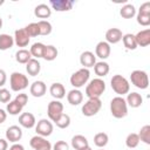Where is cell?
Masks as SVG:
<instances>
[{"mask_svg":"<svg viewBox=\"0 0 150 150\" xmlns=\"http://www.w3.org/2000/svg\"><path fill=\"white\" fill-rule=\"evenodd\" d=\"M122 41H123L124 47L127 49H129V50H134V49H136L138 47L137 43H136V39H135V35L134 34H130V33L124 34L122 36Z\"/></svg>","mask_w":150,"mask_h":150,"instance_id":"cell-27","label":"cell"},{"mask_svg":"<svg viewBox=\"0 0 150 150\" xmlns=\"http://www.w3.org/2000/svg\"><path fill=\"white\" fill-rule=\"evenodd\" d=\"M80 150H91V148L88 145V146H86V148H83V149H80Z\"/></svg>","mask_w":150,"mask_h":150,"instance_id":"cell-49","label":"cell"},{"mask_svg":"<svg viewBox=\"0 0 150 150\" xmlns=\"http://www.w3.org/2000/svg\"><path fill=\"white\" fill-rule=\"evenodd\" d=\"M49 5L56 12H67L73 8L75 2L73 0H50Z\"/></svg>","mask_w":150,"mask_h":150,"instance_id":"cell-11","label":"cell"},{"mask_svg":"<svg viewBox=\"0 0 150 150\" xmlns=\"http://www.w3.org/2000/svg\"><path fill=\"white\" fill-rule=\"evenodd\" d=\"M15 101H16L20 105L25 107V105L27 104V102H28V96H27V94H25V93L18 94V95H16V97H15Z\"/></svg>","mask_w":150,"mask_h":150,"instance_id":"cell-42","label":"cell"},{"mask_svg":"<svg viewBox=\"0 0 150 150\" xmlns=\"http://www.w3.org/2000/svg\"><path fill=\"white\" fill-rule=\"evenodd\" d=\"M105 90V83L102 79L96 77L91 80L86 87V95L88 98H100Z\"/></svg>","mask_w":150,"mask_h":150,"instance_id":"cell-1","label":"cell"},{"mask_svg":"<svg viewBox=\"0 0 150 150\" xmlns=\"http://www.w3.org/2000/svg\"><path fill=\"white\" fill-rule=\"evenodd\" d=\"M35 116L32 112H22L19 116V124L26 129H30L35 125Z\"/></svg>","mask_w":150,"mask_h":150,"instance_id":"cell-18","label":"cell"},{"mask_svg":"<svg viewBox=\"0 0 150 150\" xmlns=\"http://www.w3.org/2000/svg\"><path fill=\"white\" fill-rule=\"evenodd\" d=\"M135 14H136V9L135 6L131 4H127L120 9V15L124 19H131L132 16H135Z\"/></svg>","mask_w":150,"mask_h":150,"instance_id":"cell-32","label":"cell"},{"mask_svg":"<svg viewBox=\"0 0 150 150\" xmlns=\"http://www.w3.org/2000/svg\"><path fill=\"white\" fill-rule=\"evenodd\" d=\"M26 70H27V73H28V75H30V76H36L39 73H40V70H41V64H40V62L36 60V59H30L27 63H26Z\"/></svg>","mask_w":150,"mask_h":150,"instance_id":"cell-24","label":"cell"},{"mask_svg":"<svg viewBox=\"0 0 150 150\" xmlns=\"http://www.w3.org/2000/svg\"><path fill=\"white\" fill-rule=\"evenodd\" d=\"M138 13H143V14H150V2H144L141 5Z\"/></svg>","mask_w":150,"mask_h":150,"instance_id":"cell-44","label":"cell"},{"mask_svg":"<svg viewBox=\"0 0 150 150\" xmlns=\"http://www.w3.org/2000/svg\"><path fill=\"white\" fill-rule=\"evenodd\" d=\"M7 148H8V143H7V139L0 138V150H7Z\"/></svg>","mask_w":150,"mask_h":150,"instance_id":"cell-46","label":"cell"},{"mask_svg":"<svg viewBox=\"0 0 150 150\" xmlns=\"http://www.w3.org/2000/svg\"><path fill=\"white\" fill-rule=\"evenodd\" d=\"M53 150H69V145L64 141H57L53 145Z\"/></svg>","mask_w":150,"mask_h":150,"instance_id":"cell-43","label":"cell"},{"mask_svg":"<svg viewBox=\"0 0 150 150\" xmlns=\"http://www.w3.org/2000/svg\"><path fill=\"white\" fill-rule=\"evenodd\" d=\"M46 90H47V87L43 81H35L30 84V88H29V91L34 97H42L46 94Z\"/></svg>","mask_w":150,"mask_h":150,"instance_id":"cell-17","label":"cell"},{"mask_svg":"<svg viewBox=\"0 0 150 150\" xmlns=\"http://www.w3.org/2000/svg\"><path fill=\"white\" fill-rule=\"evenodd\" d=\"M110 84H111L112 90H114L116 94H118V96H123L124 94H128L129 90H130L129 81H128L124 76H122V75H120V74H116V75H114V76L111 77Z\"/></svg>","mask_w":150,"mask_h":150,"instance_id":"cell-3","label":"cell"},{"mask_svg":"<svg viewBox=\"0 0 150 150\" xmlns=\"http://www.w3.org/2000/svg\"><path fill=\"white\" fill-rule=\"evenodd\" d=\"M80 63L83 66V68H87V69L90 67H94L96 63V56L94 55V53L86 50L80 56Z\"/></svg>","mask_w":150,"mask_h":150,"instance_id":"cell-16","label":"cell"},{"mask_svg":"<svg viewBox=\"0 0 150 150\" xmlns=\"http://www.w3.org/2000/svg\"><path fill=\"white\" fill-rule=\"evenodd\" d=\"M122 30L118 28H109L105 32V42H108L109 45H115L118 43L122 40Z\"/></svg>","mask_w":150,"mask_h":150,"instance_id":"cell-14","label":"cell"},{"mask_svg":"<svg viewBox=\"0 0 150 150\" xmlns=\"http://www.w3.org/2000/svg\"><path fill=\"white\" fill-rule=\"evenodd\" d=\"M29 144L34 150H52L50 142L47 141L45 137L39 136V135L32 137L29 141Z\"/></svg>","mask_w":150,"mask_h":150,"instance_id":"cell-10","label":"cell"},{"mask_svg":"<svg viewBox=\"0 0 150 150\" xmlns=\"http://www.w3.org/2000/svg\"><path fill=\"white\" fill-rule=\"evenodd\" d=\"M2 4H4V0H0V6H1Z\"/></svg>","mask_w":150,"mask_h":150,"instance_id":"cell-51","label":"cell"},{"mask_svg":"<svg viewBox=\"0 0 150 150\" xmlns=\"http://www.w3.org/2000/svg\"><path fill=\"white\" fill-rule=\"evenodd\" d=\"M67 101L71 105H79L83 101V94H82V91L79 90V89H71L67 94Z\"/></svg>","mask_w":150,"mask_h":150,"instance_id":"cell-21","label":"cell"},{"mask_svg":"<svg viewBox=\"0 0 150 150\" xmlns=\"http://www.w3.org/2000/svg\"><path fill=\"white\" fill-rule=\"evenodd\" d=\"M135 39H136L137 46H139V47H146V46H149L150 45V29L139 30L135 35Z\"/></svg>","mask_w":150,"mask_h":150,"instance_id":"cell-19","label":"cell"},{"mask_svg":"<svg viewBox=\"0 0 150 150\" xmlns=\"http://www.w3.org/2000/svg\"><path fill=\"white\" fill-rule=\"evenodd\" d=\"M25 30H26V33L29 35V38H34V36L40 35V29H39L38 22H32V23L27 25V26L25 27Z\"/></svg>","mask_w":150,"mask_h":150,"instance_id":"cell-39","label":"cell"},{"mask_svg":"<svg viewBox=\"0 0 150 150\" xmlns=\"http://www.w3.org/2000/svg\"><path fill=\"white\" fill-rule=\"evenodd\" d=\"M110 52H111V48H110V45L105 41H100L96 47H95V54L97 57L102 59V60H105L109 57L110 55Z\"/></svg>","mask_w":150,"mask_h":150,"instance_id":"cell-15","label":"cell"},{"mask_svg":"<svg viewBox=\"0 0 150 150\" xmlns=\"http://www.w3.org/2000/svg\"><path fill=\"white\" fill-rule=\"evenodd\" d=\"M137 135H138V137H139V141L144 142V143L148 144V145L150 144V125H149V124L143 125Z\"/></svg>","mask_w":150,"mask_h":150,"instance_id":"cell-35","label":"cell"},{"mask_svg":"<svg viewBox=\"0 0 150 150\" xmlns=\"http://www.w3.org/2000/svg\"><path fill=\"white\" fill-rule=\"evenodd\" d=\"M49 93L55 100H61V98H63L66 96V89H64L63 84L60 83V82L53 83L50 86V88H49Z\"/></svg>","mask_w":150,"mask_h":150,"instance_id":"cell-20","label":"cell"},{"mask_svg":"<svg viewBox=\"0 0 150 150\" xmlns=\"http://www.w3.org/2000/svg\"><path fill=\"white\" fill-rule=\"evenodd\" d=\"M100 150H103V149H100Z\"/></svg>","mask_w":150,"mask_h":150,"instance_id":"cell-52","label":"cell"},{"mask_svg":"<svg viewBox=\"0 0 150 150\" xmlns=\"http://www.w3.org/2000/svg\"><path fill=\"white\" fill-rule=\"evenodd\" d=\"M131 83L138 89H146L149 86V77L144 70H134L130 74Z\"/></svg>","mask_w":150,"mask_h":150,"instance_id":"cell-6","label":"cell"},{"mask_svg":"<svg viewBox=\"0 0 150 150\" xmlns=\"http://www.w3.org/2000/svg\"><path fill=\"white\" fill-rule=\"evenodd\" d=\"M110 112L115 118H123L128 114V105L122 96H116L110 101Z\"/></svg>","mask_w":150,"mask_h":150,"instance_id":"cell-2","label":"cell"},{"mask_svg":"<svg viewBox=\"0 0 150 150\" xmlns=\"http://www.w3.org/2000/svg\"><path fill=\"white\" fill-rule=\"evenodd\" d=\"M89 143H88V139L83 136V135H75L73 138H71V146L75 149V150H80V149H83L86 146H88Z\"/></svg>","mask_w":150,"mask_h":150,"instance_id":"cell-25","label":"cell"},{"mask_svg":"<svg viewBox=\"0 0 150 150\" xmlns=\"http://www.w3.org/2000/svg\"><path fill=\"white\" fill-rule=\"evenodd\" d=\"M63 114V104L59 100H53L48 103L47 107V115L50 121L55 122L61 115Z\"/></svg>","mask_w":150,"mask_h":150,"instance_id":"cell-8","label":"cell"},{"mask_svg":"<svg viewBox=\"0 0 150 150\" xmlns=\"http://www.w3.org/2000/svg\"><path fill=\"white\" fill-rule=\"evenodd\" d=\"M7 118V112L4 110V109H0V124L4 123Z\"/></svg>","mask_w":150,"mask_h":150,"instance_id":"cell-47","label":"cell"},{"mask_svg":"<svg viewBox=\"0 0 150 150\" xmlns=\"http://www.w3.org/2000/svg\"><path fill=\"white\" fill-rule=\"evenodd\" d=\"M139 137H138V135L137 134H135V132H131V134H129L128 136H127V138H125V145L129 148V149H134V148H136L138 144H139Z\"/></svg>","mask_w":150,"mask_h":150,"instance_id":"cell-36","label":"cell"},{"mask_svg":"<svg viewBox=\"0 0 150 150\" xmlns=\"http://www.w3.org/2000/svg\"><path fill=\"white\" fill-rule=\"evenodd\" d=\"M89 76H90L89 69H87V68H81V69H79L77 71H75V73L70 76V80H69V81H70V84H71L75 89H77V88L83 87V86L88 82Z\"/></svg>","mask_w":150,"mask_h":150,"instance_id":"cell-5","label":"cell"},{"mask_svg":"<svg viewBox=\"0 0 150 150\" xmlns=\"http://www.w3.org/2000/svg\"><path fill=\"white\" fill-rule=\"evenodd\" d=\"M45 47H46V45H43V43H41V42H35V43L32 45V47H30V49H29V53H30L32 56H34V59L38 60V59L42 57Z\"/></svg>","mask_w":150,"mask_h":150,"instance_id":"cell-29","label":"cell"},{"mask_svg":"<svg viewBox=\"0 0 150 150\" xmlns=\"http://www.w3.org/2000/svg\"><path fill=\"white\" fill-rule=\"evenodd\" d=\"M56 56H57V49H56V47H54L53 45H48V46L45 47L42 59H45L46 61H53V60L56 59Z\"/></svg>","mask_w":150,"mask_h":150,"instance_id":"cell-30","label":"cell"},{"mask_svg":"<svg viewBox=\"0 0 150 150\" xmlns=\"http://www.w3.org/2000/svg\"><path fill=\"white\" fill-rule=\"evenodd\" d=\"M11 97H12V95H11V93H9L8 89H6V88H0V102H2V103H8V102L11 101Z\"/></svg>","mask_w":150,"mask_h":150,"instance_id":"cell-41","label":"cell"},{"mask_svg":"<svg viewBox=\"0 0 150 150\" xmlns=\"http://www.w3.org/2000/svg\"><path fill=\"white\" fill-rule=\"evenodd\" d=\"M108 141H109V137L105 132H97L94 136V144L98 148H104L108 144Z\"/></svg>","mask_w":150,"mask_h":150,"instance_id":"cell-33","label":"cell"},{"mask_svg":"<svg viewBox=\"0 0 150 150\" xmlns=\"http://www.w3.org/2000/svg\"><path fill=\"white\" fill-rule=\"evenodd\" d=\"M30 59H32V55H30L29 50H27V49L22 48L15 53V60H16V62H19L21 64H26Z\"/></svg>","mask_w":150,"mask_h":150,"instance_id":"cell-31","label":"cell"},{"mask_svg":"<svg viewBox=\"0 0 150 150\" xmlns=\"http://www.w3.org/2000/svg\"><path fill=\"white\" fill-rule=\"evenodd\" d=\"M29 35L26 33L25 28H19L14 32V43L18 47H26L29 43Z\"/></svg>","mask_w":150,"mask_h":150,"instance_id":"cell-12","label":"cell"},{"mask_svg":"<svg viewBox=\"0 0 150 150\" xmlns=\"http://www.w3.org/2000/svg\"><path fill=\"white\" fill-rule=\"evenodd\" d=\"M127 105L131 107V108H138L142 105L143 103V98L141 96V94L136 93V91H132V93H129L128 96H127Z\"/></svg>","mask_w":150,"mask_h":150,"instance_id":"cell-22","label":"cell"},{"mask_svg":"<svg viewBox=\"0 0 150 150\" xmlns=\"http://www.w3.org/2000/svg\"><path fill=\"white\" fill-rule=\"evenodd\" d=\"M1 27H2V19L0 18V29H1Z\"/></svg>","mask_w":150,"mask_h":150,"instance_id":"cell-50","label":"cell"},{"mask_svg":"<svg viewBox=\"0 0 150 150\" xmlns=\"http://www.w3.org/2000/svg\"><path fill=\"white\" fill-rule=\"evenodd\" d=\"M6 81H7V75H6V71H5V70H2V69H0V88L5 86Z\"/></svg>","mask_w":150,"mask_h":150,"instance_id":"cell-45","label":"cell"},{"mask_svg":"<svg viewBox=\"0 0 150 150\" xmlns=\"http://www.w3.org/2000/svg\"><path fill=\"white\" fill-rule=\"evenodd\" d=\"M102 107V101L100 98H88V101L82 105V114L87 117L96 115Z\"/></svg>","mask_w":150,"mask_h":150,"instance_id":"cell-7","label":"cell"},{"mask_svg":"<svg viewBox=\"0 0 150 150\" xmlns=\"http://www.w3.org/2000/svg\"><path fill=\"white\" fill-rule=\"evenodd\" d=\"M35 131L39 136H42V137L50 136L52 132H53V124L47 118H42L35 125Z\"/></svg>","mask_w":150,"mask_h":150,"instance_id":"cell-9","label":"cell"},{"mask_svg":"<svg viewBox=\"0 0 150 150\" xmlns=\"http://www.w3.org/2000/svg\"><path fill=\"white\" fill-rule=\"evenodd\" d=\"M55 124L56 127H59L60 129H66L70 125V116L68 114H62L56 121H55Z\"/></svg>","mask_w":150,"mask_h":150,"instance_id":"cell-37","label":"cell"},{"mask_svg":"<svg viewBox=\"0 0 150 150\" xmlns=\"http://www.w3.org/2000/svg\"><path fill=\"white\" fill-rule=\"evenodd\" d=\"M9 150H25V148H23V145H22V144L14 143L12 146H9Z\"/></svg>","mask_w":150,"mask_h":150,"instance_id":"cell-48","label":"cell"},{"mask_svg":"<svg viewBox=\"0 0 150 150\" xmlns=\"http://www.w3.org/2000/svg\"><path fill=\"white\" fill-rule=\"evenodd\" d=\"M14 45V38L9 34H0V50H7Z\"/></svg>","mask_w":150,"mask_h":150,"instance_id":"cell-28","label":"cell"},{"mask_svg":"<svg viewBox=\"0 0 150 150\" xmlns=\"http://www.w3.org/2000/svg\"><path fill=\"white\" fill-rule=\"evenodd\" d=\"M34 14L35 16H38L39 19H47L52 15V9L48 5L46 4H40L35 7L34 9Z\"/></svg>","mask_w":150,"mask_h":150,"instance_id":"cell-23","label":"cell"},{"mask_svg":"<svg viewBox=\"0 0 150 150\" xmlns=\"http://www.w3.org/2000/svg\"><path fill=\"white\" fill-rule=\"evenodd\" d=\"M21 137H22V130L19 125H11L6 130V139L12 143L19 142L21 139Z\"/></svg>","mask_w":150,"mask_h":150,"instance_id":"cell-13","label":"cell"},{"mask_svg":"<svg viewBox=\"0 0 150 150\" xmlns=\"http://www.w3.org/2000/svg\"><path fill=\"white\" fill-rule=\"evenodd\" d=\"M109 64L107 63V62H104V61H100V62H96L95 63V66H94V71H95V74L101 79V77H103V76H105V75H108V73H109Z\"/></svg>","mask_w":150,"mask_h":150,"instance_id":"cell-26","label":"cell"},{"mask_svg":"<svg viewBox=\"0 0 150 150\" xmlns=\"http://www.w3.org/2000/svg\"><path fill=\"white\" fill-rule=\"evenodd\" d=\"M39 25V29H40V35H49L52 33V25L50 22H48L47 20H40L38 22Z\"/></svg>","mask_w":150,"mask_h":150,"instance_id":"cell-38","label":"cell"},{"mask_svg":"<svg viewBox=\"0 0 150 150\" xmlns=\"http://www.w3.org/2000/svg\"><path fill=\"white\" fill-rule=\"evenodd\" d=\"M137 22L141 26H149L150 25V14H143V13H137Z\"/></svg>","mask_w":150,"mask_h":150,"instance_id":"cell-40","label":"cell"},{"mask_svg":"<svg viewBox=\"0 0 150 150\" xmlns=\"http://www.w3.org/2000/svg\"><path fill=\"white\" fill-rule=\"evenodd\" d=\"M22 105H20L15 100L14 101H9V103H7L6 105V111L9 114V115H19L22 110Z\"/></svg>","mask_w":150,"mask_h":150,"instance_id":"cell-34","label":"cell"},{"mask_svg":"<svg viewBox=\"0 0 150 150\" xmlns=\"http://www.w3.org/2000/svg\"><path fill=\"white\" fill-rule=\"evenodd\" d=\"M9 82H11V89L13 91H21L28 87V77L19 71H14L11 74Z\"/></svg>","mask_w":150,"mask_h":150,"instance_id":"cell-4","label":"cell"}]
</instances>
